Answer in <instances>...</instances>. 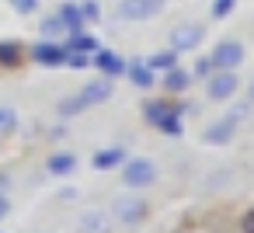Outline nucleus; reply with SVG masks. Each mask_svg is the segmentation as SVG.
Instances as JSON below:
<instances>
[{"instance_id":"f257e3e1","label":"nucleus","mask_w":254,"mask_h":233,"mask_svg":"<svg viewBox=\"0 0 254 233\" xmlns=\"http://www.w3.org/2000/svg\"><path fill=\"white\" fill-rule=\"evenodd\" d=\"M122 181H126L129 188H146V184L157 181V167H153L150 160H143V157L126 160V164H122Z\"/></svg>"},{"instance_id":"f03ea898","label":"nucleus","mask_w":254,"mask_h":233,"mask_svg":"<svg viewBox=\"0 0 254 233\" xmlns=\"http://www.w3.org/2000/svg\"><path fill=\"white\" fill-rule=\"evenodd\" d=\"M212 66L216 70H237L240 63H244V46L240 42H233V39H226V42H219L216 49H212Z\"/></svg>"},{"instance_id":"7ed1b4c3","label":"nucleus","mask_w":254,"mask_h":233,"mask_svg":"<svg viewBox=\"0 0 254 233\" xmlns=\"http://www.w3.org/2000/svg\"><path fill=\"white\" fill-rule=\"evenodd\" d=\"M205 91H209L212 101H226V98H233V94H237V73H233V70H216V73L209 77Z\"/></svg>"},{"instance_id":"20e7f679","label":"nucleus","mask_w":254,"mask_h":233,"mask_svg":"<svg viewBox=\"0 0 254 233\" xmlns=\"http://www.w3.org/2000/svg\"><path fill=\"white\" fill-rule=\"evenodd\" d=\"M202 25H178L171 32V53H191L198 42H202Z\"/></svg>"},{"instance_id":"39448f33","label":"nucleus","mask_w":254,"mask_h":233,"mask_svg":"<svg viewBox=\"0 0 254 233\" xmlns=\"http://www.w3.org/2000/svg\"><path fill=\"white\" fill-rule=\"evenodd\" d=\"M160 7H164V0H122L119 14H122L126 21H146V18H153Z\"/></svg>"},{"instance_id":"423d86ee","label":"nucleus","mask_w":254,"mask_h":233,"mask_svg":"<svg viewBox=\"0 0 254 233\" xmlns=\"http://www.w3.org/2000/svg\"><path fill=\"white\" fill-rule=\"evenodd\" d=\"M112 91H115V87H112V80L105 77V80H94V84H87V87H84V91H80L73 101H77L80 108H91V105H101V101H108V98H112Z\"/></svg>"},{"instance_id":"0eeeda50","label":"nucleus","mask_w":254,"mask_h":233,"mask_svg":"<svg viewBox=\"0 0 254 233\" xmlns=\"http://www.w3.org/2000/svg\"><path fill=\"white\" fill-rule=\"evenodd\" d=\"M112 212H115L119 223L132 226V223H139V219L146 216V202H143V198H119V202L112 205Z\"/></svg>"},{"instance_id":"6e6552de","label":"nucleus","mask_w":254,"mask_h":233,"mask_svg":"<svg viewBox=\"0 0 254 233\" xmlns=\"http://www.w3.org/2000/svg\"><path fill=\"white\" fill-rule=\"evenodd\" d=\"M32 59L42 63V66H66V49L46 39V42H39V46L32 49Z\"/></svg>"},{"instance_id":"1a4fd4ad","label":"nucleus","mask_w":254,"mask_h":233,"mask_svg":"<svg viewBox=\"0 0 254 233\" xmlns=\"http://www.w3.org/2000/svg\"><path fill=\"white\" fill-rule=\"evenodd\" d=\"M91 63H94V66H101V73H105L108 80H112V77H122V73H126V66H129L119 53H108V49H98Z\"/></svg>"},{"instance_id":"9d476101","label":"nucleus","mask_w":254,"mask_h":233,"mask_svg":"<svg viewBox=\"0 0 254 233\" xmlns=\"http://www.w3.org/2000/svg\"><path fill=\"white\" fill-rule=\"evenodd\" d=\"M80 233H112V216L101 209H91L80 216Z\"/></svg>"},{"instance_id":"9b49d317","label":"nucleus","mask_w":254,"mask_h":233,"mask_svg":"<svg viewBox=\"0 0 254 233\" xmlns=\"http://www.w3.org/2000/svg\"><path fill=\"white\" fill-rule=\"evenodd\" d=\"M233 132H237V122H233V118L226 115L223 122H212V125L205 129V139L219 146V143H230V139H233Z\"/></svg>"},{"instance_id":"f8f14e48","label":"nucleus","mask_w":254,"mask_h":233,"mask_svg":"<svg viewBox=\"0 0 254 233\" xmlns=\"http://www.w3.org/2000/svg\"><path fill=\"white\" fill-rule=\"evenodd\" d=\"M66 53H98V42H94V35H87L84 28H77V32H70Z\"/></svg>"},{"instance_id":"ddd939ff","label":"nucleus","mask_w":254,"mask_h":233,"mask_svg":"<svg viewBox=\"0 0 254 233\" xmlns=\"http://www.w3.org/2000/svg\"><path fill=\"white\" fill-rule=\"evenodd\" d=\"M126 73H129V80H132L136 87H143V91H150V87H153V70H150L146 63H129V66H126Z\"/></svg>"},{"instance_id":"4468645a","label":"nucleus","mask_w":254,"mask_h":233,"mask_svg":"<svg viewBox=\"0 0 254 233\" xmlns=\"http://www.w3.org/2000/svg\"><path fill=\"white\" fill-rule=\"evenodd\" d=\"M115 164H126V150H122V146H112V150L94 153V167H98V171H108V167H115Z\"/></svg>"},{"instance_id":"2eb2a0df","label":"nucleus","mask_w":254,"mask_h":233,"mask_svg":"<svg viewBox=\"0 0 254 233\" xmlns=\"http://www.w3.org/2000/svg\"><path fill=\"white\" fill-rule=\"evenodd\" d=\"M56 18L70 28V32H77V28H84V18H80V4H63L60 11H56Z\"/></svg>"},{"instance_id":"dca6fc26","label":"nucleus","mask_w":254,"mask_h":233,"mask_svg":"<svg viewBox=\"0 0 254 233\" xmlns=\"http://www.w3.org/2000/svg\"><path fill=\"white\" fill-rule=\"evenodd\" d=\"M188 80H191V77H188L185 70H178V66H174V70H167V77H164V87H167V94H181V91L188 87Z\"/></svg>"},{"instance_id":"f3484780","label":"nucleus","mask_w":254,"mask_h":233,"mask_svg":"<svg viewBox=\"0 0 254 233\" xmlns=\"http://www.w3.org/2000/svg\"><path fill=\"white\" fill-rule=\"evenodd\" d=\"M73 167H77V157L73 153H53L49 157V171L53 174H70Z\"/></svg>"},{"instance_id":"a211bd4d","label":"nucleus","mask_w":254,"mask_h":233,"mask_svg":"<svg viewBox=\"0 0 254 233\" xmlns=\"http://www.w3.org/2000/svg\"><path fill=\"white\" fill-rule=\"evenodd\" d=\"M143 115H146L153 125H160V122L171 115V108H167V101H146V105H143Z\"/></svg>"},{"instance_id":"6ab92c4d","label":"nucleus","mask_w":254,"mask_h":233,"mask_svg":"<svg viewBox=\"0 0 254 233\" xmlns=\"http://www.w3.org/2000/svg\"><path fill=\"white\" fill-rule=\"evenodd\" d=\"M146 66H150V70H164V73H167V70H174V66H178V53H157V56H150V59H146Z\"/></svg>"},{"instance_id":"aec40b11","label":"nucleus","mask_w":254,"mask_h":233,"mask_svg":"<svg viewBox=\"0 0 254 233\" xmlns=\"http://www.w3.org/2000/svg\"><path fill=\"white\" fill-rule=\"evenodd\" d=\"M0 63H4V66H18V63H21V46L0 42Z\"/></svg>"},{"instance_id":"412c9836","label":"nucleus","mask_w":254,"mask_h":233,"mask_svg":"<svg viewBox=\"0 0 254 233\" xmlns=\"http://www.w3.org/2000/svg\"><path fill=\"white\" fill-rule=\"evenodd\" d=\"M66 32H70V28H66V25H63V21H60V18H56V14H53V18H46V21H42V35H49V42H53V39H56V35H66Z\"/></svg>"},{"instance_id":"4be33fe9","label":"nucleus","mask_w":254,"mask_h":233,"mask_svg":"<svg viewBox=\"0 0 254 233\" xmlns=\"http://www.w3.org/2000/svg\"><path fill=\"white\" fill-rule=\"evenodd\" d=\"M178 115H181V112H171L157 129H160V132H171V136H181V118H178Z\"/></svg>"},{"instance_id":"5701e85b","label":"nucleus","mask_w":254,"mask_h":233,"mask_svg":"<svg viewBox=\"0 0 254 233\" xmlns=\"http://www.w3.org/2000/svg\"><path fill=\"white\" fill-rule=\"evenodd\" d=\"M14 125H18L14 112H11V108H0V136H7V132H11Z\"/></svg>"},{"instance_id":"b1692460","label":"nucleus","mask_w":254,"mask_h":233,"mask_svg":"<svg viewBox=\"0 0 254 233\" xmlns=\"http://www.w3.org/2000/svg\"><path fill=\"white\" fill-rule=\"evenodd\" d=\"M66 66L84 70V66H91V56H87V53H66Z\"/></svg>"},{"instance_id":"393cba45","label":"nucleus","mask_w":254,"mask_h":233,"mask_svg":"<svg viewBox=\"0 0 254 233\" xmlns=\"http://www.w3.org/2000/svg\"><path fill=\"white\" fill-rule=\"evenodd\" d=\"M80 18H84V21H98V18H101V11H98V4H94V0L80 4Z\"/></svg>"},{"instance_id":"a878e982","label":"nucleus","mask_w":254,"mask_h":233,"mask_svg":"<svg viewBox=\"0 0 254 233\" xmlns=\"http://www.w3.org/2000/svg\"><path fill=\"white\" fill-rule=\"evenodd\" d=\"M233 4H237V0H212V14L216 18H226L233 11Z\"/></svg>"},{"instance_id":"bb28decb","label":"nucleus","mask_w":254,"mask_h":233,"mask_svg":"<svg viewBox=\"0 0 254 233\" xmlns=\"http://www.w3.org/2000/svg\"><path fill=\"white\" fill-rule=\"evenodd\" d=\"M11 7H14L18 14H32V11L39 7V0H11Z\"/></svg>"},{"instance_id":"cd10ccee","label":"nucleus","mask_w":254,"mask_h":233,"mask_svg":"<svg viewBox=\"0 0 254 233\" xmlns=\"http://www.w3.org/2000/svg\"><path fill=\"white\" fill-rule=\"evenodd\" d=\"M212 73H216L212 59H198V63H195V77H212Z\"/></svg>"},{"instance_id":"c85d7f7f","label":"nucleus","mask_w":254,"mask_h":233,"mask_svg":"<svg viewBox=\"0 0 254 233\" xmlns=\"http://www.w3.org/2000/svg\"><path fill=\"white\" fill-rule=\"evenodd\" d=\"M244 230H247V233H254V209L244 216Z\"/></svg>"},{"instance_id":"c756f323","label":"nucleus","mask_w":254,"mask_h":233,"mask_svg":"<svg viewBox=\"0 0 254 233\" xmlns=\"http://www.w3.org/2000/svg\"><path fill=\"white\" fill-rule=\"evenodd\" d=\"M7 209H11V205H7V198H4V195H0V219H4V216H7Z\"/></svg>"},{"instance_id":"7c9ffc66","label":"nucleus","mask_w":254,"mask_h":233,"mask_svg":"<svg viewBox=\"0 0 254 233\" xmlns=\"http://www.w3.org/2000/svg\"><path fill=\"white\" fill-rule=\"evenodd\" d=\"M247 105H254V84H251V91H247Z\"/></svg>"},{"instance_id":"2f4dec72","label":"nucleus","mask_w":254,"mask_h":233,"mask_svg":"<svg viewBox=\"0 0 254 233\" xmlns=\"http://www.w3.org/2000/svg\"><path fill=\"white\" fill-rule=\"evenodd\" d=\"M4 188H7V177H4V174H0V195H4Z\"/></svg>"}]
</instances>
